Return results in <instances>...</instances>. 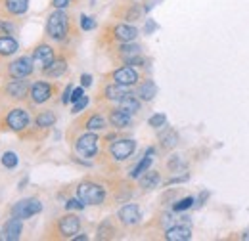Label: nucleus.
Wrapping results in <instances>:
<instances>
[{"label": "nucleus", "mask_w": 249, "mask_h": 241, "mask_svg": "<svg viewBox=\"0 0 249 241\" xmlns=\"http://www.w3.org/2000/svg\"><path fill=\"white\" fill-rule=\"evenodd\" d=\"M27 90H29V83H27L25 79H14L12 83L6 85V92H8L12 98H16V100L23 98V96L27 94Z\"/></svg>", "instance_id": "4468645a"}, {"label": "nucleus", "mask_w": 249, "mask_h": 241, "mask_svg": "<svg viewBox=\"0 0 249 241\" xmlns=\"http://www.w3.org/2000/svg\"><path fill=\"white\" fill-rule=\"evenodd\" d=\"M140 184H142V188H146V189H152V188H156L157 184H159V174L157 172H150V171H146V174L140 178Z\"/></svg>", "instance_id": "393cba45"}, {"label": "nucleus", "mask_w": 249, "mask_h": 241, "mask_svg": "<svg viewBox=\"0 0 249 241\" xmlns=\"http://www.w3.org/2000/svg\"><path fill=\"white\" fill-rule=\"evenodd\" d=\"M0 161H2V165H4L6 169H16V167H18V155H16L14 151H6V153H2Z\"/></svg>", "instance_id": "cd10ccee"}, {"label": "nucleus", "mask_w": 249, "mask_h": 241, "mask_svg": "<svg viewBox=\"0 0 249 241\" xmlns=\"http://www.w3.org/2000/svg\"><path fill=\"white\" fill-rule=\"evenodd\" d=\"M77 153L83 155V157H94L96 151H98V136L89 132V134H83L79 140H77Z\"/></svg>", "instance_id": "20e7f679"}, {"label": "nucleus", "mask_w": 249, "mask_h": 241, "mask_svg": "<svg viewBox=\"0 0 249 241\" xmlns=\"http://www.w3.org/2000/svg\"><path fill=\"white\" fill-rule=\"evenodd\" d=\"M89 105V96H83V98H79L75 103H73V113H81L85 107Z\"/></svg>", "instance_id": "473e14b6"}, {"label": "nucleus", "mask_w": 249, "mask_h": 241, "mask_svg": "<svg viewBox=\"0 0 249 241\" xmlns=\"http://www.w3.org/2000/svg\"><path fill=\"white\" fill-rule=\"evenodd\" d=\"M81 27H83V31H92L96 27V21L89 16H81Z\"/></svg>", "instance_id": "f704fd0d"}, {"label": "nucleus", "mask_w": 249, "mask_h": 241, "mask_svg": "<svg viewBox=\"0 0 249 241\" xmlns=\"http://www.w3.org/2000/svg\"><path fill=\"white\" fill-rule=\"evenodd\" d=\"M73 240H77V241H83V240H87V236H73Z\"/></svg>", "instance_id": "37998d69"}, {"label": "nucleus", "mask_w": 249, "mask_h": 241, "mask_svg": "<svg viewBox=\"0 0 249 241\" xmlns=\"http://www.w3.org/2000/svg\"><path fill=\"white\" fill-rule=\"evenodd\" d=\"M18 52V40L10 34L0 36V56H12Z\"/></svg>", "instance_id": "a211bd4d"}, {"label": "nucleus", "mask_w": 249, "mask_h": 241, "mask_svg": "<svg viewBox=\"0 0 249 241\" xmlns=\"http://www.w3.org/2000/svg\"><path fill=\"white\" fill-rule=\"evenodd\" d=\"M52 96V86L48 83H35L31 86V100L35 103H44Z\"/></svg>", "instance_id": "ddd939ff"}, {"label": "nucleus", "mask_w": 249, "mask_h": 241, "mask_svg": "<svg viewBox=\"0 0 249 241\" xmlns=\"http://www.w3.org/2000/svg\"><path fill=\"white\" fill-rule=\"evenodd\" d=\"M71 92H73V86H67V88H65V92H63V98H62L63 103L71 102Z\"/></svg>", "instance_id": "58836bf2"}, {"label": "nucleus", "mask_w": 249, "mask_h": 241, "mask_svg": "<svg viewBox=\"0 0 249 241\" xmlns=\"http://www.w3.org/2000/svg\"><path fill=\"white\" fill-rule=\"evenodd\" d=\"M242 240L249 241V232H246V234H244V236H242Z\"/></svg>", "instance_id": "c03bdc74"}, {"label": "nucleus", "mask_w": 249, "mask_h": 241, "mask_svg": "<svg viewBox=\"0 0 249 241\" xmlns=\"http://www.w3.org/2000/svg\"><path fill=\"white\" fill-rule=\"evenodd\" d=\"M12 33H14V25H12V23L0 21V36H2V34H12Z\"/></svg>", "instance_id": "c9c22d12"}, {"label": "nucleus", "mask_w": 249, "mask_h": 241, "mask_svg": "<svg viewBox=\"0 0 249 241\" xmlns=\"http://www.w3.org/2000/svg\"><path fill=\"white\" fill-rule=\"evenodd\" d=\"M157 94V86L154 81H146L140 88H138V96H140V100H144V102H150V100H154Z\"/></svg>", "instance_id": "4be33fe9"}, {"label": "nucleus", "mask_w": 249, "mask_h": 241, "mask_svg": "<svg viewBox=\"0 0 249 241\" xmlns=\"http://www.w3.org/2000/svg\"><path fill=\"white\" fill-rule=\"evenodd\" d=\"M83 96H85V90H83V88H73V92H71V102L75 103V102H77L79 98H83Z\"/></svg>", "instance_id": "e433bc0d"}, {"label": "nucleus", "mask_w": 249, "mask_h": 241, "mask_svg": "<svg viewBox=\"0 0 249 241\" xmlns=\"http://www.w3.org/2000/svg\"><path fill=\"white\" fill-rule=\"evenodd\" d=\"M27 8H29V0H6V10L14 16L25 14Z\"/></svg>", "instance_id": "412c9836"}, {"label": "nucleus", "mask_w": 249, "mask_h": 241, "mask_svg": "<svg viewBox=\"0 0 249 241\" xmlns=\"http://www.w3.org/2000/svg\"><path fill=\"white\" fill-rule=\"evenodd\" d=\"M113 34H115V38L117 40H121V42H134V38L138 36V29L136 27H132V25H117L115 29H113Z\"/></svg>", "instance_id": "dca6fc26"}, {"label": "nucleus", "mask_w": 249, "mask_h": 241, "mask_svg": "<svg viewBox=\"0 0 249 241\" xmlns=\"http://www.w3.org/2000/svg\"><path fill=\"white\" fill-rule=\"evenodd\" d=\"M54 61V50L48 46V44H40V46H36V50H35V54H33V63L35 65H38V67H46V65H50Z\"/></svg>", "instance_id": "9b49d317"}, {"label": "nucleus", "mask_w": 249, "mask_h": 241, "mask_svg": "<svg viewBox=\"0 0 249 241\" xmlns=\"http://www.w3.org/2000/svg\"><path fill=\"white\" fill-rule=\"evenodd\" d=\"M165 122H167V117L163 113H156V115H152L150 120H148V124L152 128H161V126H165Z\"/></svg>", "instance_id": "7c9ffc66"}, {"label": "nucleus", "mask_w": 249, "mask_h": 241, "mask_svg": "<svg viewBox=\"0 0 249 241\" xmlns=\"http://www.w3.org/2000/svg\"><path fill=\"white\" fill-rule=\"evenodd\" d=\"M6 120H8L12 130H25L29 126V113L25 109H21V107H16V109H12L8 113Z\"/></svg>", "instance_id": "0eeeda50"}, {"label": "nucleus", "mask_w": 249, "mask_h": 241, "mask_svg": "<svg viewBox=\"0 0 249 241\" xmlns=\"http://www.w3.org/2000/svg\"><path fill=\"white\" fill-rule=\"evenodd\" d=\"M77 197L85 205H100L106 199V189L98 184H92V182H83L77 188Z\"/></svg>", "instance_id": "f257e3e1"}, {"label": "nucleus", "mask_w": 249, "mask_h": 241, "mask_svg": "<svg viewBox=\"0 0 249 241\" xmlns=\"http://www.w3.org/2000/svg\"><path fill=\"white\" fill-rule=\"evenodd\" d=\"M196 203V199L194 197H184V199H180L178 203H175V211H186V209H190L192 205Z\"/></svg>", "instance_id": "2f4dec72"}, {"label": "nucleus", "mask_w": 249, "mask_h": 241, "mask_svg": "<svg viewBox=\"0 0 249 241\" xmlns=\"http://www.w3.org/2000/svg\"><path fill=\"white\" fill-rule=\"evenodd\" d=\"M177 140H178V136H177V132H173V130H169L167 134L161 136L163 148H175V146H177Z\"/></svg>", "instance_id": "c756f323"}, {"label": "nucleus", "mask_w": 249, "mask_h": 241, "mask_svg": "<svg viewBox=\"0 0 249 241\" xmlns=\"http://www.w3.org/2000/svg\"><path fill=\"white\" fill-rule=\"evenodd\" d=\"M113 81L117 85H123V86H132V85L138 83V73L132 67L126 65V67H121V69H117L113 73Z\"/></svg>", "instance_id": "9d476101"}, {"label": "nucleus", "mask_w": 249, "mask_h": 241, "mask_svg": "<svg viewBox=\"0 0 249 241\" xmlns=\"http://www.w3.org/2000/svg\"><path fill=\"white\" fill-rule=\"evenodd\" d=\"M69 2H71V0H52V4H54V8H56V10H63V8H67V6H69Z\"/></svg>", "instance_id": "4c0bfd02"}, {"label": "nucleus", "mask_w": 249, "mask_h": 241, "mask_svg": "<svg viewBox=\"0 0 249 241\" xmlns=\"http://www.w3.org/2000/svg\"><path fill=\"white\" fill-rule=\"evenodd\" d=\"M81 85H83V86H90V85H92V77H90V75H83V77H81Z\"/></svg>", "instance_id": "ea45409f"}, {"label": "nucleus", "mask_w": 249, "mask_h": 241, "mask_svg": "<svg viewBox=\"0 0 249 241\" xmlns=\"http://www.w3.org/2000/svg\"><path fill=\"white\" fill-rule=\"evenodd\" d=\"M40 211H42V203L38 199H35V197H27V199L18 201L12 207V216L25 220V218H31L35 214H38Z\"/></svg>", "instance_id": "7ed1b4c3"}, {"label": "nucleus", "mask_w": 249, "mask_h": 241, "mask_svg": "<svg viewBox=\"0 0 249 241\" xmlns=\"http://www.w3.org/2000/svg\"><path fill=\"white\" fill-rule=\"evenodd\" d=\"M56 122V115L52 113V111H42L38 117H36V126H40V128H48V126H52Z\"/></svg>", "instance_id": "a878e982"}, {"label": "nucleus", "mask_w": 249, "mask_h": 241, "mask_svg": "<svg viewBox=\"0 0 249 241\" xmlns=\"http://www.w3.org/2000/svg\"><path fill=\"white\" fill-rule=\"evenodd\" d=\"M58 228H60V234H62L63 238H73L75 234H79L81 220L75 214H67V216H63L62 220H60Z\"/></svg>", "instance_id": "1a4fd4ad"}, {"label": "nucleus", "mask_w": 249, "mask_h": 241, "mask_svg": "<svg viewBox=\"0 0 249 241\" xmlns=\"http://www.w3.org/2000/svg\"><path fill=\"white\" fill-rule=\"evenodd\" d=\"M152 155H154V150L150 148L148 153H146V157H144V159H142V161H140V163L130 171V178H140V176L150 169V165H152Z\"/></svg>", "instance_id": "6ab92c4d"}, {"label": "nucleus", "mask_w": 249, "mask_h": 241, "mask_svg": "<svg viewBox=\"0 0 249 241\" xmlns=\"http://www.w3.org/2000/svg\"><path fill=\"white\" fill-rule=\"evenodd\" d=\"M119 105L123 107L124 111H128L130 115H134V113H136V111L140 109V102H138V100H136V98H134L132 94H128V96H124L123 100L119 102Z\"/></svg>", "instance_id": "b1692460"}, {"label": "nucleus", "mask_w": 249, "mask_h": 241, "mask_svg": "<svg viewBox=\"0 0 249 241\" xmlns=\"http://www.w3.org/2000/svg\"><path fill=\"white\" fill-rule=\"evenodd\" d=\"M65 69H67V63L63 60H58V61H52L50 65H46L44 67V73L48 77H60V75L65 73Z\"/></svg>", "instance_id": "5701e85b"}, {"label": "nucleus", "mask_w": 249, "mask_h": 241, "mask_svg": "<svg viewBox=\"0 0 249 241\" xmlns=\"http://www.w3.org/2000/svg\"><path fill=\"white\" fill-rule=\"evenodd\" d=\"M65 209L67 211H81V209H85V203L81 199H69L65 203Z\"/></svg>", "instance_id": "72a5a7b5"}, {"label": "nucleus", "mask_w": 249, "mask_h": 241, "mask_svg": "<svg viewBox=\"0 0 249 241\" xmlns=\"http://www.w3.org/2000/svg\"><path fill=\"white\" fill-rule=\"evenodd\" d=\"M33 73V61L29 58H19L10 65L12 79H27Z\"/></svg>", "instance_id": "6e6552de"}, {"label": "nucleus", "mask_w": 249, "mask_h": 241, "mask_svg": "<svg viewBox=\"0 0 249 241\" xmlns=\"http://www.w3.org/2000/svg\"><path fill=\"white\" fill-rule=\"evenodd\" d=\"M136 150V142L134 140H128V138H124V140H117V142H113L111 144V155H113V159H117V161H124V159H128L132 153Z\"/></svg>", "instance_id": "39448f33"}, {"label": "nucleus", "mask_w": 249, "mask_h": 241, "mask_svg": "<svg viewBox=\"0 0 249 241\" xmlns=\"http://www.w3.org/2000/svg\"><path fill=\"white\" fill-rule=\"evenodd\" d=\"M165 238L169 241H188L192 238V230L184 226V224H178V226H171L165 234Z\"/></svg>", "instance_id": "2eb2a0df"}, {"label": "nucleus", "mask_w": 249, "mask_h": 241, "mask_svg": "<svg viewBox=\"0 0 249 241\" xmlns=\"http://www.w3.org/2000/svg\"><path fill=\"white\" fill-rule=\"evenodd\" d=\"M119 220L123 222L124 226H134V224H138L140 222V218H142V214H140V209L136 207V205H124L119 209Z\"/></svg>", "instance_id": "f8f14e48"}, {"label": "nucleus", "mask_w": 249, "mask_h": 241, "mask_svg": "<svg viewBox=\"0 0 249 241\" xmlns=\"http://www.w3.org/2000/svg\"><path fill=\"white\" fill-rule=\"evenodd\" d=\"M109 120H111V124H113L115 128H126V126L130 124V120H132V115H130L128 111H124L123 107H119V109H113V111H111Z\"/></svg>", "instance_id": "f3484780"}, {"label": "nucleus", "mask_w": 249, "mask_h": 241, "mask_svg": "<svg viewBox=\"0 0 249 241\" xmlns=\"http://www.w3.org/2000/svg\"><path fill=\"white\" fill-rule=\"evenodd\" d=\"M128 94H130V92L126 90V86L117 85V83L106 88V98H107V100H111V102H121L124 96H128Z\"/></svg>", "instance_id": "aec40b11"}, {"label": "nucleus", "mask_w": 249, "mask_h": 241, "mask_svg": "<svg viewBox=\"0 0 249 241\" xmlns=\"http://www.w3.org/2000/svg\"><path fill=\"white\" fill-rule=\"evenodd\" d=\"M121 54H123L124 60L130 58V56H136V54H140V46H138V44H132V42H123Z\"/></svg>", "instance_id": "c85d7f7f"}, {"label": "nucleus", "mask_w": 249, "mask_h": 241, "mask_svg": "<svg viewBox=\"0 0 249 241\" xmlns=\"http://www.w3.org/2000/svg\"><path fill=\"white\" fill-rule=\"evenodd\" d=\"M21 232H23V222L21 218H16L12 216L4 226H2V234H0V240L6 241H18L21 238Z\"/></svg>", "instance_id": "423d86ee"}, {"label": "nucleus", "mask_w": 249, "mask_h": 241, "mask_svg": "<svg viewBox=\"0 0 249 241\" xmlns=\"http://www.w3.org/2000/svg\"><path fill=\"white\" fill-rule=\"evenodd\" d=\"M69 29V21H67V14L63 10H56L54 14H50L48 23H46V33L48 36H52L54 40H63Z\"/></svg>", "instance_id": "f03ea898"}, {"label": "nucleus", "mask_w": 249, "mask_h": 241, "mask_svg": "<svg viewBox=\"0 0 249 241\" xmlns=\"http://www.w3.org/2000/svg\"><path fill=\"white\" fill-rule=\"evenodd\" d=\"M163 226H167V230L173 226V218H171L169 214H165V216H163Z\"/></svg>", "instance_id": "79ce46f5"}, {"label": "nucleus", "mask_w": 249, "mask_h": 241, "mask_svg": "<svg viewBox=\"0 0 249 241\" xmlns=\"http://www.w3.org/2000/svg\"><path fill=\"white\" fill-rule=\"evenodd\" d=\"M156 29H157V25H156V23H154V21H152V19H150V21L146 23V33L150 34V33H154V31H156Z\"/></svg>", "instance_id": "a19ab883"}, {"label": "nucleus", "mask_w": 249, "mask_h": 241, "mask_svg": "<svg viewBox=\"0 0 249 241\" xmlns=\"http://www.w3.org/2000/svg\"><path fill=\"white\" fill-rule=\"evenodd\" d=\"M87 128L90 132H96V130H104L106 128V119L102 115H92L90 119L87 120Z\"/></svg>", "instance_id": "bb28decb"}]
</instances>
